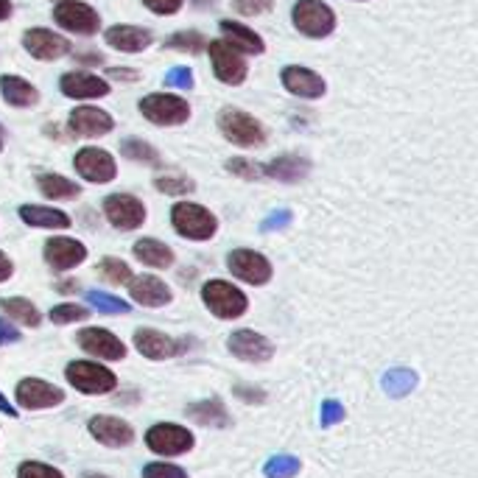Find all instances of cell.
<instances>
[{"label": "cell", "mask_w": 478, "mask_h": 478, "mask_svg": "<svg viewBox=\"0 0 478 478\" xmlns=\"http://www.w3.org/2000/svg\"><path fill=\"white\" fill-rule=\"evenodd\" d=\"M229 352L241 361H250V364H263L274 356V344L266 339V335L255 333V330H238L229 335Z\"/></svg>", "instance_id": "obj_13"}, {"label": "cell", "mask_w": 478, "mask_h": 478, "mask_svg": "<svg viewBox=\"0 0 478 478\" xmlns=\"http://www.w3.org/2000/svg\"><path fill=\"white\" fill-rule=\"evenodd\" d=\"M9 342H20V330L0 319V344H9Z\"/></svg>", "instance_id": "obj_50"}, {"label": "cell", "mask_w": 478, "mask_h": 478, "mask_svg": "<svg viewBox=\"0 0 478 478\" xmlns=\"http://www.w3.org/2000/svg\"><path fill=\"white\" fill-rule=\"evenodd\" d=\"M383 389L389 397H405L409 392H414L417 386V372L414 369H405V366H397V369H389L383 375Z\"/></svg>", "instance_id": "obj_32"}, {"label": "cell", "mask_w": 478, "mask_h": 478, "mask_svg": "<svg viewBox=\"0 0 478 478\" xmlns=\"http://www.w3.org/2000/svg\"><path fill=\"white\" fill-rule=\"evenodd\" d=\"M311 173V159L299 157V154H282L274 163L263 166V176L269 180H280V182H299Z\"/></svg>", "instance_id": "obj_24"}, {"label": "cell", "mask_w": 478, "mask_h": 478, "mask_svg": "<svg viewBox=\"0 0 478 478\" xmlns=\"http://www.w3.org/2000/svg\"><path fill=\"white\" fill-rule=\"evenodd\" d=\"M274 6V0H233V9L243 17H258L263 12H269Z\"/></svg>", "instance_id": "obj_44"}, {"label": "cell", "mask_w": 478, "mask_h": 478, "mask_svg": "<svg viewBox=\"0 0 478 478\" xmlns=\"http://www.w3.org/2000/svg\"><path fill=\"white\" fill-rule=\"evenodd\" d=\"M154 188L159 193H168V197H188V193H193V188H197V182L180 173H163L154 180Z\"/></svg>", "instance_id": "obj_35"}, {"label": "cell", "mask_w": 478, "mask_h": 478, "mask_svg": "<svg viewBox=\"0 0 478 478\" xmlns=\"http://www.w3.org/2000/svg\"><path fill=\"white\" fill-rule=\"evenodd\" d=\"M79 286H76V280H65V282H59L57 286V291H62V294H73Z\"/></svg>", "instance_id": "obj_53"}, {"label": "cell", "mask_w": 478, "mask_h": 478, "mask_svg": "<svg viewBox=\"0 0 478 478\" xmlns=\"http://www.w3.org/2000/svg\"><path fill=\"white\" fill-rule=\"evenodd\" d=\"M282 87L299 98H322L325 96V79L299 65H289L282 70Z\"/></svg>", "instance_id": "obj_19"}, {"label": "cell", "mask_w": 478, "mask_h": 478, "mask_svg": "<svg viewBox=\"0 0 478 478\" xmlns=\"http://www.w3.org/2000/svg\"><path fill=\"white\" fill-rule=\"evenodd\" d=\"M73 166L79 171L81 180L87 182H93V185H106V182H112L115 180V173H118V166H115V157L110 151H104V149H93V146H87L76 154L73 159Z\"/></svg>", "instance_id": "obj_8"}, {"label": "cell", "mask_w": 478, "mask_h": 478, "mask_svg": "<svg viewBox=\"0 0 478 478\" xmlns=\"http://www.w3.org/2000/svg\"><path fill=\"white\" fill-rule=\"evenodd\" d=\"M110 76H112V79H127V81H135V79H137L135 70H123V67H110Z\"/></svg>", "instance_id": "obj_52"}, {"label": "cell", "mask_w": 478, "mask_h": 478, "mask_svg": "<svg viewBox=\"0 0 478 478\" xmlns=\"http://www.w3.org/2000/svg\"><path fill=\"white\" fill-rule=\"evenodd\" d=\"M65 400V392L57 389L48 381H40V378H26L17 383V403L23 405V409L34 412V409H48V405H59Z\"/></svg>", "instance_id": "obj_14"}, {"label": "cell", "mask_w": 478, "mask_h": 478, "mask_svg": "<svg viewBox=\"0 0 478 478\" xmlns=\"http://www.w3.org/2000/svg\"><path fill=\"white\" fill-rule=\"evenodd\" d=\"M132 252L140 263H146L151 266V269H168V266L173 263V252H171V246H166L163 241H157V238H143V241H137L132 246Z\"/></svg>", "instance_id": "obj_29"}, {"label": "cell", "mask_w": 478, "mask_h": 478, "mask_svg": "<svg viewBox=\"0 0 478 478\" xmlns=\"http://www.w3.org/2000/svg\"><path fill=\"white\" fill-rule=\"evenodd\" d=\"M129 291H132L135 303L146 305V308H163V305L171 303V289L159 277H151V274L132 277L129 280Z\"/></svg>", "instance_id": "obj_22"}, {"label": "cell", "mask_w": 478, "mask_h": 478, "mask_svg": "<svg viewBox=\"0 0 478 478\" xmlns=\"http://www.w3.org/2000/svg\"><path fill=\"white\" fill-rule=\"evenodd\" d=\"M90 316V311L76 305V303H65V305H57L50 311V322L57 325H67V322H84V319Z\"/></svg>", "instance_id": "obj_40"}, {"label": "cell", "mask_w": 478, "mask_h": 478, "mask_svg": "<svg viewBox=\"0 0 478 478\" xmlns=\"http://www.w3.org/2000/svg\"><path fill=\"white\" fill-rule=\"evenodd\" d=\"M146 445L159 456H180L193 448V434L182 425L173 422H159L146 434Z\"/></svg>", "instance_id": "obj_10"}, {"label": "cell", "mask_w": 478, "mask_h": 478, "mask_svg": "<svg viewBox=\"0 0 478 478\" xmlns=\"http://www.w3.org/2000/svg\"><path fill=\"white\" fill-rule=\"evenodd\" d=\"M98 274L106 282H112V286H123V282L132 280V269L123 260H118V258H104L101 266H98Z\"/></svg>", "instance_id": "obj_37"}, {"label": "cell", "mask_w": 478, "mask_h": 478, "mask_svg": "<svg viewBox=\"0 0 478 478\" xmlns=\"http://www.w3.org/2000/svg\"><path fill=\"white\" fill-rule=\"evenodd\" d=\"M166 87H180V90H190L193 87V73L190 67H173L166 76Z\"/></svg>", "instance_id": "obj_46"}, {"label": "cell", "mask_w": 478, "mask_h": 478, "mask_svg": "<svg viewBox=\"0 0 478 478\" xmlns=\"http://www.w3.org/2000/svg\"><path fill=\"white\" fill-rule=\"evenodd\" d=\"M20 219L28 227H42V229H67L70 227L67 212L53 210V207H40V204H23Z\"/></svg>", "instance_id": "obj_28"}, {"label": "cell", "mask_w": 478, "mask_h": 478, "mask_svg": "<svg viewBox=\"0 0 478 478\" xmlns=\"http://www.w3.org/2000/svg\"><path fill=\"white\" fill-rule=\"evenodd\" d=\"M299 459L297 456H274V459H269L266 462V467H263V473H266V478H294L297 473H299Z\"/></svg>", "instance_id": "obj_36"}, {"label": "cell", "mask_w": 478, "mask_h": 478, "mask_svg": "<svg viewBox=\"0 0 478 478\" xmlns=\"http://www.w3.org/2000/svg\"><path fill=\"white\" fill-rule=\"evenodd\" d=\"M235 397L246 400V403H263L266 400V392L258 386H246V383H238L235 386Z\"/></svg>", "instance_id": "obj_49"}, {"label": "cell", "mask_w": 478, "mask_h": 478, "mask_svg": "<svg viewBox=\"0 0 478 478\" xmlns=\"http://www.w3.org/2000/svg\"><path fill=\"white\" fill-rule=\"evenodd\" d=\"M219 129L229 143H235L241 149H255L266 143V129L252 115L233 110V106H224L219 112Z\"/></svg>", "instance_id": "obj_2"}, {"label": "cell", "mask_w": 478, "mask_h": 478, "mask_svg": "<svg viewBox=\"0 0 478 478\" xmlns=\"http://www.w3.org/2000/svg\"><path fill=\"white\" fill-rule=\"evenodd\" d=\"M289 224H291V210H277V212H272V216L263 219L260 229H263V233H274V229H282Z\"/></svg>", "instance_id": "obj_47"}, {"label": "cell", "mask_w": 478, "mask_h": 478, "mask_svg": "<svg viewBox=\"0 0 478 478\" xmlns=\"http://www.w3.org/2000/svg\"><path fill=\"white\" fill-rule=\"evenodd\" d=\"M59 87L67 98H104V96H110V84L98 76H93V73H65Z\"/></svg>", "instance_id": "obj_23"}, {"label": "cell", "mask_w": 478, "mask_h": 478, "mask_svg": "<svg viewBox=\"0 0 478 478\" xmlns=\"http://www.w3.org/2000/svg\"><path fill=\"white\" fill-rule=\"evenodd\" d=\"M65 378H67L70 386H76L79 392H84V395H106V392H112L115 383H118V378L112 375L110 369H104L101 364H93V361L67 364Z\"/></svg>", "instance_id": "obj_6"}, {"label": "cell", "mask_w": 478, "mask_h": 478, "mask_svg": "<svg viewBox=\"0 0 478 478\" xmlns=\"http://www.w3.org/2000/svg\"><path fill=\"white\" fill-rule=\"evenodd\" d=\"M188 417L199 425H210V428H219V425H227L229 417H227V409L219 397H210V400H202V403H190L188 405Z\"/></svg>", "instance_id": "obj_30"}, {"label": "cell", "mask_w": 478, "mask_h": 478, "mask_svg": "<svg viewBox=\"0 0 478 478\" xmlns=\"http://www.w3.org/2000/svg\"><path fill=\"white\" fill-rule=\"evenodd\" d=\"M87 258V246L73 241V238H50L45 243V260L48 266L59 272L76 269V266Z\"/></svg>", "instance_id": "obj_21"}, {"label": "cell", "mask_w": 478, "mask_h": 478, "mask_svg": "<svg viewBox=\"0 0 478 478\" xmlns=\"http://www.w3.org/2000/svg\"><path fill=\"white\" fill-rule=\"evenodd\" d=\"M9 14H12V4L9 0H0V20H9Z\"/></svg>", "instance_id": "obj_55"}, {"label": "cell", "mask_w": 478, "mask_h": 478, "mask_svg": "<svg viewBox=\"0 0 478 478\" xmlns=\"http://www.w3.org/2000/svg\"><path fill=\"white\" fill-rule=\"evenodd\" d=\"M219 28H221V34H224V42L233 45L238 53H263V50H266L260 34H255L252 28H246L243 23L221 20Z\"/></svg>", "instance_id": "obj_26"}, {"label": "cell", "mask_w": 478, "mask_h": 478, "mask_svg": "<svg viewBox=\"0 0 478 478\" xmlns=\"http://www.w3.org/2000/svg\"><path fill=\"white\" fill-rule=\"evenodd\" d=\"M146 9H151L154 14H176L182 9L185 0H143Z\"/></svg>", "instance_id": "obj_48"}, {"label": "cell", "mask_w": 478, "mask_h": 478, "mask_svg": "<svg viewBox=\"0 0 478 478\" xmlns=\"http://www.w3.org/2000/svg\"><path fill=\"white\" fill-rule=\"evenodd\" d=\"M106 45H112L115 50L123 53H140L151 45V34L137 26H115L106 31Z\"/></svg>", "instance_id": "obj_25"}, {"label": "cell", "mask_w": 478, "mask_h": 478, "mask_svg": "<svg viewBox=\"0 0 478 478\" xmlns=\"http://www.w3.org/2000/svg\"><path fill=\"white\" fill-rule=\"evenodd\" d=\"M53 20H57L65 31L81 34V37H93V34L101 28L98 12L90 9L87 4H79V0H62V4L53 9Z\"/></svg>", "instance_id": "obj_7"}, {"label": "cell", "mask_w": 478, "mask_h": 478, "mask_svg": "<svg viewBox=\"0 0 478 478\" xmlns=\"http://www.w3.org/2000/svg\"><path fill=\"white\" fill-rule=\"evenodd\" d=\"M37 185L42 190V197L53 199V202H57V199H76L81 193L76 182L65 180V176H59V173H40Z\"/></svg>", "instance_id": "obj_31"}, {"label": "cell", "mask_w": 478, "mask_h": 478, "mask_svg": "<svg viewBox=\"0 0 478 478\" xmlns=\"http://www.w3.org/2000/svg\"><path fill=\"white\" fill-rule=\"evenodd\" d=\"M104 212L112 227L118 229H137L146 221V207L140 199L129 197V193H112L104 199Z\"/></svg>", "instance_id": "obj_12"}, {"label": "cell", "mask_w": 478, "mask_h": 478, "mask_svg": "<svg viewBox=\"0 0 478 478\" xmlns=\"http://www.w3.org/2000/svg\"><path fill=\"white\" fill-rule=\"evenodd\" d=\"M12 272H14V269H12V260H9L4 252H0V282H6V280L12 277Z\"/></svg>", "instance_id": "obj_51"}, {"label": "cell", "mask_w": 478, "mask_h": 478, "mask_svg": "<svg viewBox=\"0 0 478 478\" xmlns=\"http://www.w3.org/2000/svg\"><path fill=\"white\" fill-rule=\"evenodd\" d=\"M0 308H4V313H9V319H17L20 325H28V328H37L40 325V311L34 308L28 299H23V297L4 299Z\"/></svg>", "instance_id": "obj_33"}, {"label": "cell", "mask_w": 478, "mask_h": 478, "mask_svg": "<svg viewBox=\"0 0 478 478\" xmlns=\"http://www.w3.org/2000/svg\"><path fill=\"white\" fill-rule=\"evenodd\" d=\"M143 478H188V473L176 465H166V462H154L143 470Z\"/></svg>", "instance_id": "obj_45"}, {"label": "cell", "mask_w": 478, "mask_h": 478, "mask_svg": "<svg viewBox=\"0 0 478 478\" xmlns=\"http://www.w3.org/2000/svg\"><path fill=\"white\" fill-rule=\"evenodd\" d=\"M227 171L241 176V180H263V166L252 163V159H243V157H235L227 163Z\"/></svg>", "instance_id": "obj_41"}, {"label": "cell", "mask_w": 478, "mask_h": 478, "mask_svg": "<svg viewBox=\"0 0 478 478\" xmlns=\"http://www.w3.org/2000/svg\"><path fill=\"white\" fill-rule=\"evenodd\" d=\"M84 478H106V475H98V473H84Z\"/></svg>", "instance_id": "obj_56"}, {"label": "cell", "mask_w": 478, "mask_h": 478, "mask_svg": "<svg viewBox=\"0 0 478 478\" xmlns=\"http://www.w3.org/2000/svg\"><path fill=\"white\" fill-rule=\"evenodd\" d=\"M171 224H173L176 233H180L182 238H190V241H210L219 229L216 216H212L210 210H204L202 204H193V202L173 204Z\"/></svg>", "instance_id": "obj_1"}, {"label": "cell", "mask_w": 478, "mask_h": 478, "mask_svg": "<svg viewBox=\"0 0 478 478\" xmlns=\"http://www.w3.org/2000/svg\"><path fill=\"white\" fill-rule=\"evenodd\" d=\"M229 272H233L238 280L250 282V286H266L272 280V263L266 260L260 252L252 250H235L227 258Z\"/></svg>", "instance_id": "obj_11"}, {"label": "cell", "mask_w": 478, "mask_h": 478, "mask_svg": "<svg viewBox=\"0 0 478 478\" xmlns=\"http://www.w3.org/2000/svg\"><path fill=\"white\" fill-rule=\"evenodd\" d=\"M79 344H81V350L90 352V356L104 358V361H120L123 356H127V347H123V342L118 339V335H112L110 330H101V328L81 330Z\"/></svg>", "instance_id": "obj_18"}, {"label": "cell", "mask_w": 478, "mask_h": 478, "mask_svg": "<svg viewBox=\"0 0 478 478\" xmlns=\"http://www.w3.org/2000/svg\"><path fill=\"white\" fill-rule=\"evenodd\" d=\"M90 434L106 448H127L135 442L132 425L118 420V417H93L90 420Z\"/></svg>", "instance_id": "obj_20"}, {"label": "cell", "mask_w": 478, "mask_h": 478, "mask_svg": "<svg viewBox=\"0 0 478 478\" xmlns=\"http://www.w3.org/2000/svg\"><path fill=\"white\" fill-rule=\"evenodd\" d=\"M204 45H207V40L202 37L199 31H180V34H173V37L166 40V48H171V50H188V53H199Z\"/></svg>", "instance_id": "obj_38"}, {"label": "cell", "mask_w": 478, "mask_h": 478, "mask_svg": "<svg viewBox=\"0 0 478 478\" xmlns=\"http://www.w3.org/2000/svg\"><path fill=\"white\" fill-rule=\"evenodd\" d=\"M23 48L31 53L34 59H42V62H53V59H62L65 53H70V42L59 34H53L48 28H31L23 34Z\"/></svg>", "instance_id": "obj_16"}, {"label": "cell", "mask_w": 478, "mask_h": 478, "mask_svg": "<svg viewBox=\"0 0 478 478\" xmlns=\"http://www.w3.org/2000/svg\"><path fill=\"white\" fill-rule=\"evenodd\" d=\"M207 50H210V62H212V70H216L219 81H224L229 87L243 84L246 62L233 45H227L224 40H212V42H207Z\"/></svg>", "instance_id": "obj_9"}, {"label": "cell", "mask_w": 478, "mask_h": 478, "mask_svg": "<svg viewBox=\"0 0 478 478\" xmlns=\"http://www.w3.org/2000/svg\"><path fill=\"white\" fill-rule=\"evenodd\" d=\"M135 347L143 352L146 358L163 361V358L182 356V352L188 350V342L185 339H171V335L159 333V330H137L135 333Z\"/></svg>", "instance_id": "obj_15"}, {"label": "cell", "mask_w": 478, "mask_h": 478, "mask_svg": "<svg viewBox=\"0 0 478 478\" xmlns=\"http://www.w3.org/2000/svg\"><path fill=\"white\" fill-rule=\"evenodd\" d=\"M17 478H65L57 467H48L40 462H26L17 470Z\"/></svg>", "instance_id": "obj_42"}, {"label": "cell", "mask_w": 478, "mask_h": 478, "mask_svg": "<svg viewBox=\"0 0 478 478\" xmlns=\"http://www.w3.org/2000/svg\"><path fill=\"white\" fill-rule=\"evenodd\" d=\"M112 115L98 110V106H79L70 112V132L76 137H104L112 132Z\"/></svg>", "instance_id": "obj_17"}, {"label": "cell", "mask_w": 478, "mask_h": 478, "mask_svg": "<svg viewBox=\"0 0 478 478\" xmlns=\"http://www.w3.org/2000/svg\"><path fill=\"white\" fill-rule=\"evenodd\" d=\"M87 303L98 308L101 313H129V303H123V299L104 294V291H87Z\"/></svg>", "instance_id": "obj_39"}, {"label": "cell", "mask_w": 478, "mask_h": 478, "mask_svg": "<svg viewBox=\"0 0 478 478\" xmlns=\"http://www.w3.org/2000/svg\"><path fill=\"white\" fill-rule=\"evenodd\" d=\"M291 20L299 34H305L311 40H322L335 28V14L322 0H299L291 12Z\"/></svg>", "instance_id": "obj_3"}, {"label": "cell", "mask_w": 478, "mask_h": 478, "mask_svg": "<svg viewBox=\"0 0 478 478\" xmlns=\"http://www.w3.org/2000/svg\"><path fill=\"white\" fill-rule=\"evenodd\" d=\"M120 154H123V157H129V159H135V163L159 166V154H157V149L149 146V143H143V140H137V137L123 140V143H120Z\"/></svg>", "instance_id": "obj_34"}, {"label": "cell", "mask_w": 478, "mask_h": 478, "mask_svg": "<svg viewBox=\"0 0 478 478\" xmlns=\"http://www.w3.org/2000/svg\"><path fill=\"white\" fill-rule=\"evenodd\" d=\"M140 112L146 120L157 123V127H180L190 118V106L180 96H168V93H154L140 101Z\"/></svg>", "instance_id": "obj_5"}, {"label": "cell", "mask_w": 478, "mask_h": 478, "mask_svg": "<svg viewBox=\"0 0 478 478\" xmlns=\"http://www.w3.org/2000/svg\"><path fill=\"white\" fill-rule=\"evenodd\" d=\"M202 299L210 308V313H216L219 319H238L246 313L250 303H246L243 291H238L233 282L227 280H210L202 289Z\"/></svg>", "instance_id": "obj_4"}, {"label": "cell", "mask_w": 478, "mask_h": 478, "mask_svg": "<svg viewBox=\"0 0 478 478\" xmlns=\"http://www.w3.org/2000/svg\"><path fill=\"white\" fill-rule=\"evenodd\" d=\"M0 151H4V127H0Z\"/></svg>", "instance_id": "obj_57"}, {"label": "cell", "mask_w": 478, "mask_h": 478, "mask_svg": "<svg viewBox=\"0 0 478 478\" xmlns=\"http://www.w3.org/2000/svg\"><path fill=\"white\" fill-rule=\"evenodd\" d=\"M0 412H4V414H9V417H17V412H14V405L4 397V395H0Z\"/></svg>", "instance_id": "obj_54"}, {"label": "cell", "mask_w": 478, "mask_h": 478, "mask_svg": "<svg viewBox=\"0 0 478 478\" xmlns=\"http://www.w3.org/2000/svg\"><path fill=\"white\" fill-rule=\"evenodd\" d=\"M342 420H344V405L339 400H325L322 412H319V422H322V428H330V425L342 422Z\"/></svg>", "instance_id": "obj_43"}, {"label": "cell", "mask_w": 478, "mask_h": 478, "mask_svg": "<svg viewBox=\"0 0 478 478\" xmlns=\"http://www.w3.org/2000/svg\"><path fill=\"white\" fill-rule=\"evenodd\" d=\"M0 93H4V101L12 106H34L40 101L37 87L31 81L20 79V76H0Z\"/></svg>", "instance_id": "obj_27"}]
</instances>
